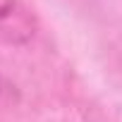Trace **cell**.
<instances>
[{
	"mask_svg": "<svg viewBox=\"0 0 122 122\" xmlns=\"http://www.w3.org/2000/svg\"><path fill=\"white\" fill-rule=\"evenodd\" d=\"M38 31V19L24 0H0V43L29 46Z\"/></svg>",
	"mask_w": 122,
	"mask_h": 122,
	"instance_id": "cell-1",
	"label": "cell"
}]
</instances>
